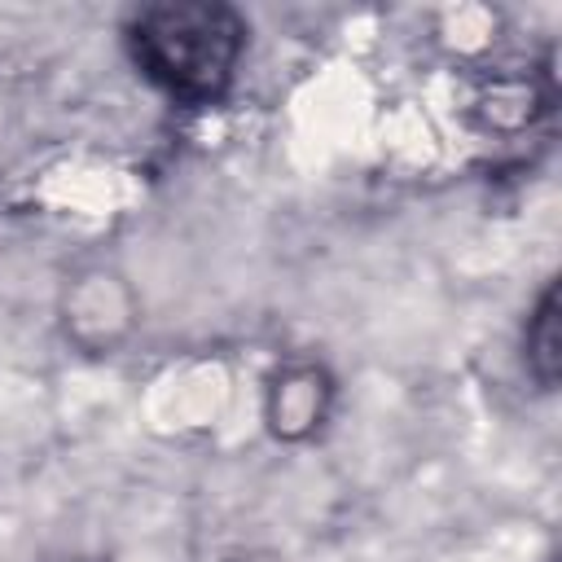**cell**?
I'll list each match as a JSON object with an SVG mask.
<instances>
[{
	"instance_id": "6da1fadb",
	"label": "cell",
	"mask_w": 562,
	"mask_h": 562,
	"mask_svg": "<svg viewBox=\"0 0 562 562\" xmlns=\"http://www.w3.org/2000/svg\"><path fill=\"white\" fill-rule=\"evenodd\" d=\"M132 66L180 105H215L228 97L250 44V26L220 0H162L127 18Z\"/></svg>"
},
{
	"instance_id": "3957f363",
	"label": "cell",
	"mask_w": 562,
	"mask_h": 562,
	"mask_svg": "<svg viewBox=\"0 0 562 562\" xmlns=\"http://www.w3.org/2000/svg\"><path fill=\"white\" fill-rule=\"evenodd\" d=\"M522 364L531 373V382L540 391L558 386V369H562V329H558V281H549L540 290V299L527 312L522 325Z\"/></svg>"
},
{
	"instance_id": "7a4b0ae2",
	"label": "cell",
	"mask_w": 562,
	"mask_h": 562,
	"mask_svg": "<svg viewBox=\"0 0 562 562\" xmlns=\"http://www.w3.org/2000/svg\"><path fill=\"white\" fill-rule=\"evenodd\" d=\"M329 408H334V378L316 360H285L263 386V422L281 443L312 439L329 422Z\"/></svg>"
}]
</instances>
